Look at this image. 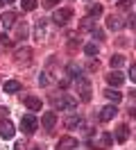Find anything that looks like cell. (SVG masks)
<instances>
[{
  "mask_svg": "<svg viewBox=\"0 0 136 150\" xmlns=\"http://www.w3.org/2000/svg\"><path fill=\"white\" fill-rule=\"evenodd\" d=\"M75 86H77V93H80V100L82 103H91V98H93V91H91V84H89V80L82 75L80 80H75Z\"/></svg>",
  "mask_w": 136,
  "mask_h": 150,
  "instance_id": "6da1fadb",
  "label": "cell"
},
{
  "mask_svg": "<svg viewBox=\"0 0 136 150\" xmlns=\"http://www.w3.org/2000/svg\"><path fill=\"white\" fill-rule=\"evenodd\" d=\"M54 107H57L59 112H70V109L77 107V98L63 93V96H59V98H54Z\"/></svg>",
  "mask_w": 136,
  "mask_h": 150,
  "instance_id": "7a4b0ae2",
  "label": "cell"
},
{
  "mask_svg": "<svg viewBox=\"0 0 136 150\" xmlns=\"http://www.w3.org/2000/svg\"><path fill=\"white\" fill-rule=\"evenodd\" d=\"M70 18H73V9H68V7H61V9H57V11H54V16H52L54 25H66V23H68Z\"/></svg>",
  "mask_w": 136,
  "mask_h": 150,
  "instance_id": "3957f363",
  "label": "cell"
},
{
  "mask_svg": "<svg viewBox=\"0 0 136 150\" xmlns=\"http://www.w3.org/2000/svg\"><path fill=\"white\" fill-rule=\"evenodd\" d=\"M20 127H23L25 134H32V132H36V127H39V121H36L32 114H25V116L20 118Z\"/></svg>",
  "mask_w": 136,
  "mask_h": 150,
  "instance_id": "277c9868",
  "label": "cell"
},
{
  "mask_svg": "<svg viewBox=\"0 0 136 150\" xmlns=\"http://www.w3.org/2000/svg\"><path fill=\"white\" fill-rule=\"evenodd\" d=\"M116 116H118V107H116L113 103L100 109V121H102V123H109V121H113Z\"/></svg>",
  "mask_w": 136,
  "mask_h": 150,
  "instance_id": "5b68a950",
  "label": "cell"
},
{
  "mask_svg": "<svg viewBox=\"0 0 136 150\" xmlns=\"http://www.w3.org/2000/svg\"><path fill=\"white\" fill-rule=\"evenodd\" d=\"M77 148V139L75 137H61L57 141V150H73Z\"/></svg>",
  "mask_w": 136,
  "mask_h": 150,
  "instance_id": "8992f818",
  "label": "cell"
},
{
  "mask_svg": "<svg viewBox=\"0 0 136 150\" xmlns=\"http://www.w3.org/2000/svg\"><path fill=\"white\" fill-rule=\"evenodd\" d=\"M125 25H127V23L120 18V16H113V14H111V16L107 18V28H109V30H113V32H120Z\"/></svg>",
  "mask_w": 136,
  "mask_h": 150,
  "instance_id": "52a82bcc",
  "label": "cell"
},
{
  "mask_svg": "<svg viewBox=\"0 0 136 150\" xmlns=\"http://www.w3.org/2000/svg\"><path fill=\"white\" fill-rule=\"evenodd\" d=\"M41 125H43V130H52L54 125H57V114L54 112H45L41 116Z\"/></svg>",
  "mask_w": 136,
  "mask_h": 150,
  "instance_id": "ba28073f",
  "label": "cell"
},
{
  "mask_svg": "<svg viewBox=\"0 0 136 150\" xmlns=\"http://www.w3.org/2000/svg\"><path fill=\"white\" fill-rule=\"evenodd\" d=\"M0 134H2V139H14V134H16V127H14V123L2 121V123H0Z\"/></svg>",
  "mask_w": 136,
  "mask_h": 150,
  "instance_id": "9c48e42d",
  "label": "cell"
},
{
  "mask_svg": "<svg viewBox=\"0 0 136 150\" xmlns=\"http://www.w3.org/2000/svg\"><path fill=\"white\" fill-rule=\"evenodd\" d=\"M45 34H48V25H45V18H39L34 25V39L36 41H41V39H45Z\"/></svg>",
  "mask_w": 136,
  "mask_h": 150,
  "instance_id": "30bf717a",
  "label": "cell"
},
{
  "mask_svg": "<svg viewBox=\"0 0 136 150\" xmlns=\"http://www.w3.org/2000/svg\"><path fill=\"white\" fill-rule=\"evenodd\" d=\"M107 82H109V86L116 89V86H120L123 82H125V75L120 73V71H111V73L107 75Z\"/></svg>",
  "mask_w": 136,
  "mask_h": 150,
  "instance_id": "8fae6325",
  "label": "cell"
},
{
  "mask_svg": "<svg viewBox=\"0 0 136 150\" xmlns=\"http://www.w3.org/2000/svg\"><path fill=\"white\" fill-rule=\"evenodd\" d=\"M0 23H2V28L5 30H9L11 28V25H16V11H5V14H2V16H0Z\"/></svg>",
  "mask_w": 136,
  "mask_h": 150,
  "instance_id": "7c38bea8",
  "label": "cell"
},
{
  "mask_svg": "<svg viewBox=\"0 0 136 150\" xmlns=\"http://www.w3.org/2000/svg\"><path fill=\"white\" fill-rule=\"evenodd\" d=\"M25 107L30 109V112H39L41 109V98H36V96H25Z\"/></svg>",
  "mask_w": 136,
  "mask_h": 150,
  "instance_id": "4fadbf2b",
  "label": "cell"
},
{
  "mask_svg": "<svg viewBox=\"0 0 136 150\" xmlns=\"http://www.w3.org/2000/svg\"><path fill=\"white\" fill-rule=\"evenodd\" d=\"M30 57H32V48H18L16 52H14V59H16L18 64H20V62H30Z\"/></svg>",
  "mask_w": 136,
  "mask_h": 150,
  "instance_id": "5bb4252c",
  "label": "cell"
},
{
  "mask_svg": "<svg viewBox=\"0 0 136 150\" xmlns=\"http://www.w3.org/2000/svg\"><path fill=\"white\" fill-rule=\"evenodd\" d=\"M20 89H23V84L18 80H7L5 82V93H18Z\"/></svg>",
  "mask_w": 136,
  "mask_h": 150,
  "instance_id": "9a60e30c",
  "label": "cell"
},
{
  "mask_svg": "<svg viewBox=\"0 0 136 150\" xmlns=\"http://www.w3.org/2000/svg\"><path fill=\"white\" fill-rule=\"evenodd\" d=\"M66 75H68L70 80H80V77H82V68L77 64H68V66H66Z\"/></svg>",
  "mask_w": 136,
  "mask_h": 150,
  "instance_id": "2e32d148",
  "label": "cell"
},
{
  "mask_svg": "<svg viewBox=\"0 0 136 150\" xmlns=\"http://www.w3.org/2000/svg\"><path fill=\"white\" fill-rule=\"evenodd\" d=\"M127 139H129V127H127V125H118V130H116V141H118V143H125Z\"/></svg>",
  "mask_w": 136,
  "mask_h": 150,
  "instance_id": "e0dca14e",
  "label": "cell"
},
{
  "mask_svg": "<svg viewBox=\"0 0 136 150\" xmlns=\"http://www.w3.org/2000/svg\"><path fill=\"white\" fill-rule=\"evenodd\" d=\"M104 96H107L109 103H113V105H118L120 100H123V93H118L116 89H107V91H104Z\"/></svg>",
  "mask_w": 136,
  "mask_h": 150,
  "instance_id": "ac0fdd59",
  "label": "cell"
},
{
  "mask_svg": "<svg viewBox=\"0 0 136 150\" xmlns=\"http://www.w3.org/2000/svg\"><path fill=\"white\" fill-rule=\"evenodd\" d=\"M82 123H84V118L77 114V116H70V118L66 121V127H68V130H75V127H82Z\"/></svg>",
  "mask_w": 136,
  "mask_h": 150,
  "instance_id": "d6986e66",
  "label": "cell"
},
{
  "mask_svg": "<svg viewBox=\"0 0 136 150\" xmlns=\"http://www.w3.org/2000/svg\"><path fill=\"white\" fill-rule=\"evenodd\" d=\"M80 30H86V32H93V30H95V18H91V16H86V18H82V23H80Z\"/></svg>",
  "mask_w": 136,
  "mask_h": 150,
  "instance_id": "ffe728a7",
  "label": "cell"
},
{
  "mask_svg": "<svg viewBox=\"0 0 136 150\" xmlns=\"http://www.w3.org/2000/svg\"><path fill=\"white\" fill-rule=\"evenodd\" d=\"M123 62H125V57H123V55H111V59H109V64H111L113 71H116L118 66H123Z\"/></svg>",
  "mask_w": 136,
  "mask_h": 150,
  "instance_id": "44dd1931",
  "label": "cell"
},
{
  "mask_svg": "<svg viewBox=\"0 0 136 150\" xmlns=\"http://www.w3.org/2000/svg\"><path fill=\"white\" fill-rule=\"evenodd\" d=\"M27 32H30V30H27L25 21H23V23H18V25H16V34H18V39H25V37H27Z\"/></svg>",
  "mask_w": 136,
  "mask_h": 150,
  "instance_id": "7402d4cb",
  "label": "cell"
},
{
  "mask_svg": "<svg viewBox=\"0 0 136 150\" xmlns=\"http://www.w3.org/2000/svg\"><path fill=\"white\" fill-rule=\"evenodd\" d=\"M100 14H102V5H91L89 7V16L91 18H98Z\"/></svg>",
  "mask_w": 136,
  "mask_h": 150,
  "instance_id": "603a6c76",
  "label": "cell"
},
{
  "mask_svg": "<svg viewBox=\"0 0 136 150\" xmlns=\"http://www.w3.org/2000/svg\"><path fill=\"white\" fill-rule=\"evenodd\" d=\"M84 52L89 57H95L98 55V46H95V43H86V46H84Z\"/></svg>",
  "mask_w": 136,
  "mask_h": 150,
  "instance_id": "cb8c5ba5",
  "label": "cell"
},
{
  "mask_svg": "<svg viewBox=\"0 0 136 150\" xmlns=\"http://www.w3.org/2000/svg\"><path fill=\"white\" fill-rule=\"evenodd\" d=\"M20 7H23L25 11H32V9H36V0H23Z\"/></svg>",
  "mask_w": 136,
  "mask_h": 150,
  "instance_id": "d4e9b609",
  "label": "cell"
},
{
  "mask_svg": "<svg viewBox=\"0 0 136 150\" xmlns=\"http://www.w3.org/2000/svg\"><path fill=\"white\" fill-rule=\"evenodd\" d=\"M118 7L123 11H127V9H132V0H118Z\"/></svg>",
  "mask_w": 136,
  "mask_h": 150,
  "instance_id": "484cf974",
  "label": "cell"
},
{
  "mask_svg": "<svg viewBox=\"0 0 136 150\" xmlns=\"http://www.w3.org/2000/svg\"><path fill=\"white\" fill-rule=\"evenodd\" d=\"M0 43H2L5 48H9V46H11V39L7 37V32H2V34H0Z\"/></svg>",
  "mask_w": 136,
  "mask_h": 150,
  "instance_id": "4316f807",
  "label": "cell"
},
{
  "mask_svg": "<svg viewBox=\"0 0 136 150\" xmlns=\"http://www.w3.org/2000/svg\"><path fill=\"white\" fill-rule=\"evenodd\" d=\"M39 84H41V86H48V84H50V77H48V73H41V75H39Z\"/></svg>",
  "mask_w": 136,
  "mask_h": 150,
  "instance_id": "83f0119b",
  "label": "cell"
},
{
  "mask_svg": "<svg viewBox=\"0 0 136 150\" xmlns=\"http://www.w3.org/2000/svg\"><path fill=\"white\" fill-rule=\"evenodd\" d=\"M7 116H9V109L7 107H0V121H7Z\"/></svg>",
  "mask_w": 136,
  "mask_h": 150,
  "instance_id": "f1b7e54d",
  "label": "cell"
},
{
  "mask_svg": "<svg viewBox=\"0 0 136 150\" xmlns=\"http://www.w3.org/2000/svg\"><path fill=\"white\" fill-rule=\"evenodd\" d=\"M91 34H93V39H104V32H102V30H93V32H91Z\"/></svg>",
  "mask_w": 136,
  "mask_h": 150,
  "instance_id": "f546056e",
  "label": "cell"
},
{
  "mask_svg": "<svg viewBox=\"0 0 136 150\" xmlns=\"http://www.w3.org/2000/svg\"><path fill=\"white\" fill-rule=\"evenodd\" d=\"M54 5H57V0H43V7H45V9H52Z\"/></svg>",
  "mask_w": 136,
  "mask_h": 150,
  "instance_id": "4dcf8cb0",
  "label": "cell"
},
{
  "mask_svg": "<svg viewBox=\"0 0 136 150\" xmlns=\"http://www.w3.org/2000/svg\"><path fill=\"white\" fill-rule=\"evenodd\" d=\"M102 141H104V146H109V143L113 141V137H111V134H104V137H102Z\"/></svg>",
  "mask_w": 136,
  "mask_h": 150,
  "instance_id": "1f68e13d",
  "label": "cell"
},
{
  "mask_svg": "<svg viewBox=\"0 0 136 150\" xmlns=\"http://www.w3.org/2000/svg\"><path fill=\"white\" fill-rule=\"evenodd\" d=\"M129 77H132V82H136V66L129 68Z\"/></svg>",
  "mask_w": 136,
  "mask_h": 150,
  "instance_id": "d6a6232c",
  "label": "cell"
},
{
  "mask_svg": "<svg viewBox=\"0 0 136 150\" xmlns=\"http://www.w3.org/2000/svg\"><path fill=\"white\" fill-rule=\"evenodd\" d=\"M129 25H132V28H136V14L132 16V21H129Z\"/></svg>",
  "mask_w": 136,
  "mask_h": 150,
  "instance_id": "836d02e7",
  "label": "cell"
},
{
  "mask_svg": "<svg viewBox=\"0 0 136 150\" xmlns=\"http://www.w3.org/2000/svg\"><path fill=\"white\" fill-rule=\"evenodd\" d=\"M14 150H23V143H18V146H16V148H14Z\"/></svg>",
  "mask_w": 136,
  "mask_h": 150,
  "instance_id": "e575fe53",
  "label": "cell"
},
{
  "mask_svg": "<svg viewBox=\"0 0 136 150\" xmlns=\"http://www.w3.org/2000/svg\"><path fill=\"white\" fill-rule=\"evenodd\" d=\"M129 114H134V116H136V107H134V109H129Z\"/></svg>",
  "mask_w": 136,
  "mask_h": 150,
  "instance_id": "d590c367",
  "label": "cell"
},
{
  "mask_svg": "<svg viewBox=\"0 0 136 150\" xmlns=\"http://www.w3.org/2000/svg\"><path fill=\"white\" fill-rule=\"evenodd\" d=\"M5 2H7V0H0V7H5Z\"/></svg>",
  "mask_w": 136,
  "mask_h": 150,
  "instance_id": "8d00e7d4",
  "label": "cell"
},
{
  "mask_svg": "<svg viewBox=\"0 0 136 150\" xmlns=\"http://www.w3.org/2000/svg\"><path fill=\"white\" fill-rule=\"evenodd\" d=\"M7 2H14V0H7Z\"/></svg>",
  "mask_w": 136,
  "mask_h": 150,
  "instance_id": "74e56055",
  "label": "cell"
},
{
  "mask_svg": "<svg viewBox=\"0 0 136 150\" xmlns=\"http://www.w3.org/2000/svg\"><path fill=\"white\" fill-rule=\"evenodd\" d=\"M34 150H36V148H34Z\"/></svg>",
  "mask_w": 136,
  "mask_h": 150,
  "instance_id": "f35d334b",
  "label": "cell"
}]
</instances>
